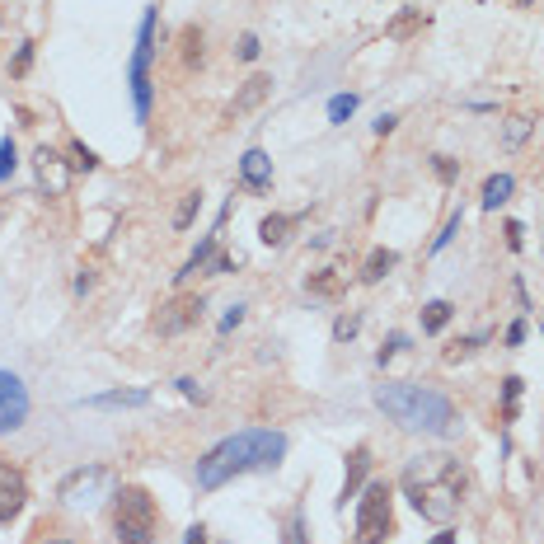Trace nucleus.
I'll return each instance as SVG.
<instances>
[{
    "label": "nucleus",
    "instance_id": "f257e3e1",
    "mask_svg": "<svg viewBox=\"0 0 544 544\" xmlns=\"http://www.w3.org/2000/svg\"><path fill=\"white\" fill-rule=\"evenodd\" d=\"M282 455H287V432H277V427H244V432L221 437L198 460L193 483H198V493H216V488H226L230 479L277 470Z\"/></svg>",
    "mask_w": 544,
    "mask_h": 544
},
{
    "label": "nucleus",
    "instance_id": "f03ea898",
    "mask_svg": "<svg viewBox=\"0 0 544 544\" xmlns=\"http://www.w3.org/2000/svg\"><path fill=\"white\" fill-rule=\"evenodd\" d=\"M403 493L413 502V511L432 526H451L470 493V474L455 455H413L403 465Z\"/></svg>",
    "mask_w": 544,
    "mask_h": 544
},
{
    "label": "nucleus",
    "instance_id": "7ed1b4c3",
    "mask_svg": "<svg viewBox=\"0 0 544 544\" xmlns=\"http://www.w3.org/2000/svg\"><path fill=\"white\" fill-rule=\"evenodd\" d=\"M375 408L403 432H423V437H455L460 432V408L432 385L413 380H385L375 385Z\"/></svg>",
    "mask_w": 544,
    "mask_h": 544
},
{
    "label": "nucleus",
    "instance_id": "20e7f679",
    "mask_svg": "<svg viewBox=\"0 0 544 544\" xmlns=\"http://www.w3.org/2000/svg\"><path fill=\"white\" fill-rule=\"evenodd\" d=\"M160 507L141 483H118L113 493V539L118 544H155L160 539Z\"/></svg>",
    "mask_w": 544,
    "mask_h": 544
},
{
    "label": "nucleus",
    "instance_id": "39448f33",
    "mask_svg": "<svg viewBox=\"0 0 544 544\" xmlns=\"http://www.w3.org/2000/svg\"><path fill=\"white\" fill-rule=\"evenodd\" d=\"M155 24H160V10L151 5L136 24V52L127 62V85H131V108H136V122H151V99H155V85H151V66H155Z\"/></svg>",
    "mask_w": 544,
    "mask_h": 544
},
{
    "label": "nucleus",
    "instance_id": "423d86ee",
    "mask_svg": "<svg viewBox=\"0 0 544 544\" xmlns=\"http://www.w3.org/2000/svg\"><path fill=\"white\" fill-rule=\"evenodd\" d=\"M394 535V488L390 483H366L357 493V526H352V544H385Z\"/></svg>",
    "mask_w": 544,
    "mask_h": 544
},
{
    "label": "nucleus",
    "instance_id": "0eeeda50",
    "mask_svg": "<svg viewBox=\"0 0 544 544\" xmlns=\"http://www.w3.org/2000/svg\"><path fill=\"white\" fill-rule=\"evenodd\" d=\"M29 385H24L19 371H5L0 366V437H10V432H19L24 423H29Z\"/></svg>",
    "mask_w": 544,
    "mask_h": 544
},
{
    "label": "nucleus",
    "instance_id": "6e6552de",
    "mask_svg": "<svg viewBox=\"0 0 544 544\" xmlns=\"http://www.w3.org/2000/svg\"><path fill=\"white\" fill-rule=\"evenodd\" d=\"M202 310H207L202 296H174V301H165V306L155 310V334L160 338H179L188 329H198Z\"/></svg>",
    "mask_w": 544,
    "mask_h": 544
},
{
    "label": "nucleus",
    "instance_id": "1a4fd4ad",
    "mask_svg": "<svg viewBox=\"0 0 544 544\" xmlns=\"http://www.w3.org/2000/svg\"><path fill=\"white\" fill-rule=\"evenodd\" d=\"M24 507H29V479L19 465L0 460V526H10Z\"/></svg>",
    "mask_w": 544,
    "mask_h": 544
},
{
    "label": "nucleus",
    "instance_id": "9d476101",
    "mask_svg": "<svg viewBox=\"0 0 544 544\" xmlns=\"http://www.w3.org/2000/svg\"><path fill=\"white\" fill-rule=\"evenodd\" d=\"M366 470H371V446H352L343 460V488H338V511H347V502H357V493L366 488Z\"/></svg>",
    "mask_w": 544,
    "mask_h": 544
},
{
    "label": "nucleus",
    "instance_id": "9b49d317",
    "mask_svg": "<svg viewBox=\"0 0 544 544\" xmlns=\"http://www.w3.org/2000/svg\"><path fill=\"white\" fill-rule=\"evenodd\" d=\"M34 170H38V188L47 198H62L66 193V183H71V165L57 155V151H47V146H38L34 151Z\"/></svg>",
    "mask_w": 544,
    "mask_h": 544
},
{
    "label": "nucleus",
    "instance_id": "f8f14e48",
    "mask_svg": "<svg viewBox=\"0 0 544 544\" xmlns=\"http://www.w3.org/2000/svg\"><path fill=\"white\" fill-rule=\"evenodd\" d=\"M239 183L249 188V193H267V188H272V155L258 151V146L244 151L239 155Z\"/></svg>",
    "mask_w": 544,
    "mask_h": 544
},
{
    "label": "nucleus",
    "instance_id": "ddd939ff",
    "mask_svg": "<svg viewBox=\"0 0 544 544\" xmlns=\"http://www.w3.org/2000/svg\"><path fill=\"white\" fill-rule=\"evenodd\" d=\"M108 479V470L103 465H85V470H71L66 479H62V488H57V498L62 502H85L90 493H94V488Z\"/></svg>",
    "mask_w": 544,
    "mask_h": 544
},
{
    "label": "nucleus",
    "instance_id": "4468645a",
    "mask_svg": "<svg viewBox=\"0 0 544 544\" xmlns=\"http://www.w3.org/2000/svg\"><path fill=\"white\" fill-rule=\"evenodd\" d=\"M267 94H272V75H249V80L239 85V94L230 99V118H249Z\"/></svg>",
    "mask_w": 544,
    "mask_h": 544
},
{
    "label": "nucleus",
    "instance_id": "2eb2a0df",
    "mask_svg": "<svg viewBox=\"0 0 544 544\" xmlns=\"http://www.w3.org/2000/svg\"><path fill=\"white\" fill-rule=\"evenodd\" d=\"M146 403H151V390H103L80 399V408H146Z\"/></svg>",
    "mask_w": 544,
    "mask_h": 544
},
{
    "label": "nucleus",
    "instance_id": "dca6fc26",
    "mask_svg": "<svg viewBox=\"0 0 544 544\" xmlns=\"http://www.w3.org/2000/svg\"><path fill=\"white\" fill-rule=\"evenodd\" d=\"M301 226V211L296 216H282V211H272V216H263L258 221V239L267 244V249H277V244H287V235Z\"/></svg>",
    "mask_w": 544,
    "mask_h": 544
},
{
    "label": "nucleus",
    "instance_id": "f3484780",
    "mask_svg": "<svg viewBox=\"0 0 544 544\" xmlns=\"http://www.w3.org/2000/svg\"><path fill=\"white\" fill-rule=\"evenodd\" d=\"M394 267H399V254H394V249H371V258L362 263V282L375 287V282H385Z\"/></svg>",
    "mask_w": 544,
    "mask_h": 544
},
{
    "label": "nucleus",
    "instance_id": "a211bd4d",
    "mask_svg": "<svg viewBox=\"0 0 544 544\" xmlns=\"http://www.w3.org/2000/svg\"><path fill=\"white\" fill-rule=\"evenodd\" d=\"M282 544H315V539H310V521H306V507H291V511H287Z\"/></svg>",
    "mask_w": 544,
    "mask_h": 544
},
{
    "label": "nucleus",
    "instance_id": "6ab92c4d",
    "mask_svg": "<svg viewBox=\"0 0 544 544\" xmlns=\"http://www.w3.org/2000/svg\"><path fill=\"white\" fill-rule=\"evenodd\" d=\"M306 291H310V296H324V301H334V296H343V277H338L334 267L310 272V277H306Z\"/></svg>",
    "mask_w": 544,
    "mask_h": 544
},
{
    "label": "nucleus",
    "instance_id": "aec40b11",
    "mask_svg": "<svg viewBox=\"0 0 544 544\" xmlns=\"http://www.w3.org/2000/svg\"><path fill=\"white\" fill-rule=\"evenodd\" d=\"M511 188H516V179L511 174H493L483 183V211H498L507 198H511Z\"/></svg>",
    "mask_w": 544,
    "mask_h": 544
},
{
    "label": "nucleus",
    "instance_id": "412c9836",
    "mask_svg": "<svg viewBox=\"0 0 544 544\" xmlns=\"http://www.w3.org/2000/svg\"><path fill=\"white\" fill-rule=\"evenodd\" d=\"M451 319H455V306H451V301H427V306H423V334H442Z\"/></svg>",
    "mask_w": 544,
    "mask_h": 544
},
{
    "label": "nucleus",
    "instance_id": "4be33fe9",
    "mask_svg": "<svg viewBox=\"0 0 544 544\" xmlns=\"http://www.w3.org/2000/svg\"><path fill=\"white\" fill-rule=\"evenodd\" d=\"M423 24H427V19H423V10H403V15H399V19L390 24L385 34H390V38H408V34H418Z\"/></svg>",
    "mask_w": 544,
    "mask_h": 544
},
{
    "label": "nucleus",
    "instance_id": "5701e85b",
    "mask_svg": "<svg viewBox=\"0 0 544 544\" xmlns=\"http://www.w3.org/2000/svg\"><path fill=\"white\" fill-rule=\"evenodd\" d=\"M460 226H465V211H451V221L442 226V235H437V239H432V249H427V254H442L446 244H451V239L460 235Z\"/></svg>",
    "mask_w": 544,
    "mask_h": 544
},
{
    "label": "nucleus",
    "instance_id": "b1692460",
    "mask_svg": "<svg viewBox=\"0 0 544 544\" xmlns=\"http://www.w3.org/2000/svg\"><path fill=\"white\" fill-rule=\"evenodd\" d=\"M516 399H521V375H507L502 380V418H516Z\"/></svg>",
    "mask_w": 544,
    "mask_h": 544
},
{
    "label": "nucleus",
    "instance_id": "393cba45",
    "mask_svg": "<svg viewBox=\"0 0 544 544\" xmlns=\"http://www.w3.org/2000/svg\"><path fill=\"white\" fill-rule=\"evenodd\" d=\"M198 211H202V193H188V198H183V207L174 211V230H188Z\"/></svg>",
    "mask_w": 544,
    "mask_h": 544
},
{
    "label": "nucleus",
    "instance_id": "a878e982",
    "mask_svg": "<svg viewBox=\"0 0 544 544\" xmlns=\"http://www.w3.org/2000/svg\"><path fill=\"white\" fill-rule=\"evenodd\" d=\"M352 113H357V94H334L329 99V122H347Z\"/></svg>",
    "mask_w": 544,
    "mask_h": 544
},
{
    "label": "nucleus",
    "instance_id": "bb28decb",
    "mask_svg": "<svg viewBox=\"0 0 544 544\" xmlns=\"http://www.w3.org/2000/svg\"><path fill=\"white\" fill-rule=\"evenodd\" d=\"M183 62L188 66L202 62V29H183Z\"/></svg>",
    "mask_w": 544,
    "mask_h": 544
},
{
    "label": "nucleus",
    "instance_id": "cd10ccee",
    "mask_svg": "<svg viewBox=\"0 0 544 544\" xmlns=\"http://www.w3.org/2000/svg\"><path fill=\"white\" fill-rule=\"evenodd\" d=\"M71 170H99V155L90 151V146H80V141H71Z\"/></svg>",
    "mask_w": 544,
    "mask_h": 544
},
{
    "label": "nucleus",
    "instance_id": "c85d7f7f",
    "mask_svg": "<svg viewBox=\"0 0 544 544\" xmlns=\"http://www.w3.org/2000/svg\"><path fill=\"white\" fill-rule=\"evenodd\" d=\"M15 170H19V151H15V141L5 136V141H0V183H5Z\"/></svg>",
    "mask_w": 544,
    "mask_h": 544
},
{
    "label": "nucleus",
    "instance_id": "c756f323",
    "mask_svg": "<svg viewBox=\"0 0 544 544\" xmlns=\"http://www.w3.org/2000/svg\"><path fill=\"white\" fill-rule=\"evenodd\" d=\"M530 127H535V122H526V118H511V122H507V131H502V141L516 151V146H521L526 136H530Z\"/></svg>",
    "mask_w": 544,
    "mask_h": 544
},
{
    "label": "nucleus",
    "instance_id": "7c9ffc66",
    "mask_svg": "<svg viewBox=\"0 0 544 544\" xmlns=\"http://www.w3.org/2000/svg\"><path fill=\"white\" fill-rule=\"evenodd\" d=\"M357 329H362V315H338V324H334V343L357 338Z\"/></svg>",
    "mask_w": 544,
    "mask_h": 544
},
{
    "label": "nucleus",
    "instance_id": "2f4dec72",
    "mask_svg": "<svg viewBox=\"0 0 544 544\" xmlns=\"http://www.w3.org/2000/svg\"><path fill=\"white\" fill-rule=\"evenodd\" d=\"M479 343H488V334H474V338H460V343H451V347H446V362H460V357H470V352H474Z\"/></svg>",
    "mask_w": 544,
    "mask_h": 544
},
{
    "label": "nucleus",
    "instance_id": "473e14b6",
    "mask_svg": "<svg viewBox=\"0 0 544 544\" xmlns=\"http://www.w3.org/2000/svg\"><path fill=\"white\" fill-rule=\"evenodd\" d=\"M258 52H263L258 34H239V47H235V57H239V62H258Z\"/></svg>",
    "mask_w": 544,
    "mask_h": 544
},
{
    "label": "nucleus",
    "instance_id": "72a5a7b5",
    "mask_svg": "<svg viewBox=\"0 0 544 544\" xmlns=\"http://www.w3.org/2000/svg\"><path fill=\"white\" fill-rule=\"evenodd\" d=\"M403 347H408V338H403V334H390V338H385V347H380V352H375V362H380V366H385V362L394 357V352H403Z\"/></svg>",
    "mask_w": 544,
    "mask_h": 544
},
{
    "label": "nucleus",
    "instance_id": "f704fd0d",
    "mask_svg": "<svg viewBox=\"0 0 544 544\" xmlns=\"http://www.w3.org/2000/svg\"><path fill=\"white\" fill-rule=\"evenodd\" d=\"M507 249H511V254L526 249V226H521V221H507Z\"/></svg>",
    "mask_w": 544,
    "mask_h": 544
},
{
    "label": "nucleus",
    "instance_id": "c9c22d12",
    "mask_svg": "<svg viewBox=\"0 0 544 544\" xmlns=\"http://www.w3.org/2000/svg\"><path fill=\"white\" fill-rule=\"evenodd\" d=\"M179 394H183V399H193V403H207V390L198 385L193 375H183V380H179Z\"/></svg>",
    "mask_w": 544,
    "mask_h": 544
},
{
    "label": "nucleus",
    "instance_id": "e433bc0d",
    "mask_svg": "<svg viewBox=\"0 0 544 544\" xmlns=\"http://www.w3.org/2000/svg\"><path fill=\"white\" fill-rule=\"evenodd\" d=\"M432 170H437V179H442V183H451V179L460 174V170H455V160H451V155H432Z\"/></svg>",
    "mask_w": 544,
    "mask_h": 544
},
{
    "label": "nucleus",
    "instance_id": "4c0bfd02",
    "mask_svg": "<svg viewBox=\"0 0 544 544\" xmlns=\"http://www.w3.org/2000/svg\"><path fill=\"white\" fill-rule=\"evenodd\" d=\"M526 343V319H511L507 324V347H521Z\"/></svg>",
    "mask_w": 544,
    "mask_h": 544
},
{
    "label": "nucleus",
    "instance_id": "58836bf2",
    "mask_svg": "<svg viewBox=\"0 0 544 544\" xmlns=\"http://www.w3.org/2000/svg\"><path fill=\"white\" fill-rule=\"evenodd\" d=\"M239 324H244V306H230V310H226V319H221V334L239 329Z\"/></svg>",
    "mask_w": 544,
    "mask_h": 544
},
{
    "label": "nucleus",
    "instance_id": "ea45409f",
    "mask_svg": "<svg viewBox=\"0 0 544 544\" xmlns=\"http://www.w3.org/2000/svg\"><path fill=\"white\" fill-rule=\"evenodd\" d=\"M371 127H375V136H390V131L399 127V118H394V113H380V118H375Z\"/></svg>",
    "mask_w": 544,
    "mask_h": 544
},
{
    "label": "nucleus",
    "instance_id": "a19ab883",
    "mask_svg": "<svg viewBox=\"0 0 544 544\" xmlns=\"http://www.w3.org/2000/svg\"><path fill=\"white\" fill-rule=\"evenodd\" d=\"M29 62H34V43H24V47H19V57H15V75L29 71Z\"/></svg>",
    "mask_w": 544,
    "mask_h": 544
},
{
    "label": "nucleus",
    "instance_id": "79ce46f5",
    "mask_svg": "<svg viewBox=\"0 0 544 544\" xmlns=\"http://www.w3.org/2000/svg\"><path fill=\"white\" fill-rule=\"evenodd\" d=\"M183 544H207V526H202V521H193V526L183 530Z\"/></svg>",
    "mask_w": 544,
    "mask_h": 544
},
{
    "label": "nucleus",
    "instance_id": "37998d69",
    "mask_svg": "<svg viewBox=\"0 0 544 544\" xmlns=\"http://www.w3.org/2000/svg\"><path fill=\"white\" fill-rule=\"evenodd\" d=\"M427 544H455V530H451V526H442V530H437V535H432Z\"/></svg>",
    "mask_w": 544,
    "mask_h": 544
},
{
    "label": "nucleus",
    "instance_id": "c03bdc74",
    "mask_svg": "<svg viewBox=\"0 0 544 544\" xmlns=\"http://www.w3.org/2000/svg\"><path fill=\"white\" fill-rule=\"evenodd\" d=\"M94 287V277H90V272H80V277H75V296H85Z\"/></svg>",
    "mask_w": 544,
    "mask_h": 544
},
{
    "label": "nucleus",
    "instance_id": "a18cd8bd",
    "mask_svg": "<svg viewBox=\"0 0 544 544\" xmlns=\"http://www.w3.org/2000/svg\"><path fill=\"white\" fill-rule=\"evenodd\" d=\"M52 544H71V539H52Z\"/></svg>",
    "mask_w": 544,
    "mask_h": 544
},
{
    "label": "nucleus",
    "instance_id": "49530a36",
    "mask_svg": "<svg viewBox=\"0 0 544 544\" xmlns=\"http://www.w3.org/2000/svg\"><path fill=\"white\" fill-rule=\"evenodd\" d=\"M539 319H544V310H539Z\"/></svg>",
    "mask_w": 544,
    "mask_h": 544
}]
</instances>
